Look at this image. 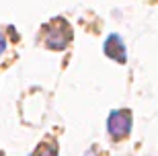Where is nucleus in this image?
Returning a JSON list of instances; mask_svg holds the SVG:
<instances>
[{
    "mask_svg": "<svg viewBox=\"0 0 158 156\" xmlns=\"http://www.w3.org/2000/svg\"><path fill=\"white\" fill-rule=\"evenodd\" d=\"M109 133H111V138L115 140H121L125 138L131 129V113L127 109H121V111H113L111 115H109Z\"/></svg>",
    "mask_w": 158,
    "mask_h": 156,
    "instance_id": "obj_2",
    "label": "nucleus"
},
{
    "mask_svg": "<svg viewBox=\"0 0 158 156\" xmlns=\"http://www.w3.org/2000/svg\"><path fill=\"white\" fill-rule=\"evenodd\" d=\"M72 33H70V27L68 23L64 21H53L52 27H47V33H45V43L47 47H53V49H64L70 41Z\"/></svg>",
    "mask_w": 158,
    "mask_h": 156,
    "instance_id": "obj_1",
    "label": "nucleus"
},
{
    "mask_svg": "<svg viewBox=\"0 0 158 156\" xmlns=\"http://www.w3.org/2000/svg\"><path fill=\"white\" fill-rule=\"evenodd\" d=\"M4 47H6V41H4V35L0 33V56H2V52H4Z\"/></svg>",
    "mask_w": 158,
    "mask_h": 156,
    "instance_id": "obj_5",
    "label": "nucleus"
},
{
    "mask_svg": "<svg viewBox=\"0 0 158 156\" xmlns=\"http://www.w3.org/2000/svg\"><path fill=\"white\" fill-rule=\"evenodd\" d=\"M35 156H58V152H56V148H49V146H43V148H39L37 150V154Z\"/></svg>",
    "mask_w": 158,
    "mask_h": 156,
    "instance_id": "obj_4",
    "label": "nucleus"
},
{
    "mask_svg": "<svg viewBox=\"0 0 158 156\" xmlns=\"http://www.w3.org/2000/svg\"><path fill=\"white\" fill-rule=\"evenodd\" d=\"M105 53L109 58H113L115 62L119 64H125L127 56H125V45H123V41L119 35H111L109 39L105 41Z\"/></svg>",
    "mask_w": 158,
    "mask_h": 156,
    "instance_id": "obj_3",
    "label": "nucleus"
}]
</instances>
